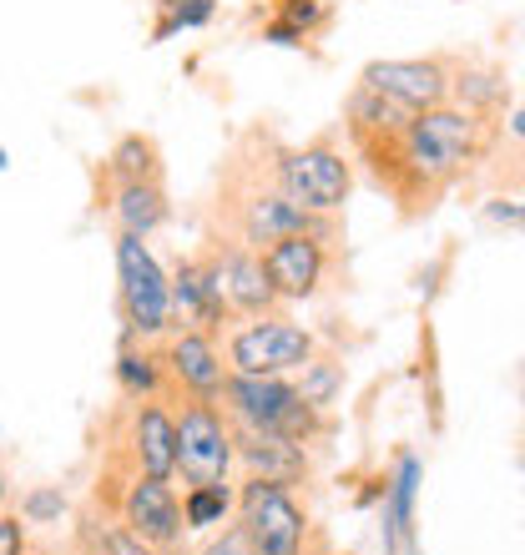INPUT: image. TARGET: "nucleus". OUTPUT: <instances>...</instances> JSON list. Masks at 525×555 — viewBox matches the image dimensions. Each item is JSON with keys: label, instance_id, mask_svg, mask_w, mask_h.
<instances>
[{"label": "nucleus", "instance_id": "9b49d317", "mask_svg": "<svg viewBox=\"0 0 525 555\" xmlns=\"http://www.w3.org/2000/svg\"><path fill=\"white\" fill-rule=\"evenodd\" d=\"M203 258L218 268L222 293H228L233 313H243V319H258V313H268V308L278 304L273 283H268V273H262L258 248H243V243H213Z\"/></svg>", "mask_w": 525, "mask_h": 555}, {"label": "nucleus", "instance_id": "f3484780", "mask_svg": "<svg viewBox=\"0 0 525 555\" xmlns=\"http://www.w3.org/2000/svg\"><path fill=\"white\" fill-rule=\"evenodd\" d=\"M414 485H420V460H399V480L389 485V505H384V551H399L414 535Z\"/></svg>", "mask_w": 525, "mask_h": 555}, {"label": "nucleus", "instance_id": "7c9ffc66", "mask_svg": "<svg viewBox=\"0 0 525 555\" xmlns=\"http://www.w3.org/2000/svg\"><path fill=\"white\" fill-rule=\"evenodd\" d=\"M262 41H273V46H304L308 36L298 26H289V21H268V26H262Z\"/></svg>", "mask_w": 525, "mask_h": 555}, {"label": "nucleus", "instance_id": "473e14b6", "mask_svg": "<svg viewBox=\"0 0 525 555\" xmlns=\"http://www.w3.org/2000/svg\"><path fill=\"white\" fill-rule=\"evenodd\" d=\"M177 5H182V0H157V11H162V15H172Z\"/></svg>", "mask_w": 525, "mask_h": 555}, {"label": "nucleus", "instance_id": "9d476101", "mask_svg": "<svg viewBox=\"0 0 525 555\" xmlns=\"http://www.w3.org/2000/svg\"><path fill=\"white\" fill-rule=\"evenodd\" d=\"M157 353H162V364H167V379L182 384V395H197V399H213V404H218L222 379H228V364H222L213 334H203V328H182V334H172Z\"/></svg>", "mask_w": 525, "mask_h": 555}, {"label": "nucleus", "instance_id": "2eb2a0df", "mask_svg": "<svg viewBox=\"0 0 525 555\" xmlns=\"http://www.w3.org/2000/svg\"><path fill=\"white\" fill-rule=\"evenodd\" d=\"M233 454L243 460V465H248V475H258V480H278V485L308 480V454H304V444H293V439L273 435V429H248V424H238Z\"/></svg>", "mask_w": 525, "mask_h": 555}, {"label": "nucleus", "instance_id": "aec40b11", "mask_svg": "<svg viewBox=\"0 0 525 555\" xmlns=\"http://www.w3.org/2000/svg\"><path fill=\"white\" fill-rule=\"evenodd\" d=\"M228 511H233V490H228V485H188V500H182V526L188 530L222 526Z\"/></svg>", "mask_w": 525, "mask_h": 555}, {"label": "nucleus", "instance_id": "cd10ccee", "mask_svg": "<svg viewBox=\"0 0 525 555\" xmlns=\"http://www.w3.org/2000/svg\"><path fill=\"white\" fill-rule=\"evenodd\" d=\"M485 218L500 222V228H515V233H525V203H485Z\"/></svg>", "mask_w": 525, "mask_h": 555}, {"label": "nucleus", "instance_id": "6ab92c4d", "mask_svg": "<svg viewBox=\"0 0 525 555\" xmlns=\"http://www.w3.org/2000/svg\"><path fill=\"white\" fill-rule=\"evenodd\" d=\"M106 177L112 182H162V152L152 137L131 132L112 146V157H106Z\"/></svg>", "mask_w": 525, "mask_h": 555}, {"label": "nucleus", "instance_id": "bb28decb", "mask_svg": "<svg viewBox=\"0 0 525 555\" xmlns=\"http://www.w3.org/2000/svg\"><path fill=\"white\" fill-rule=\"evenodd\" d=\"M0 555H26V526H21V515L0 511Z\"/></svg>", "mask_w": 525, "mask_h": 555}, {"label": "nucleus", "instance_id": "f257e3e1", "mask_svg": "<svg viewBox=\"0 0 525 555\" xmlns=\"http://www.w3.org/2000/svg\"><path fill=\"white\" fill-rule=\"evenodd\" d=\"M344 127L374 188L389 192L405 218H430L439 197L496 146V132L481 112H465V106L414 112L364 81L344 106Z\"/></svg>", "mask_w": 525, "mask_h": 555}, {"label": "nucleus", "instance_id": "f704fd0d", "mask_svg": "<svg viewBox=\"0 0 525 555\" xmlns=\"http://www.w3.org/2000/svg\"><path fill=\"white\" fill-rule=\"evenodd\" d=\"M0 167H5V152H0Z\"/></svg>", "mask_w": 525, "mask_h": 555}, {"label": "nucleus", "instance_id": "b1692460", "mask_svg": "<svg viewBox=\"0 0 525 555\" xmlns=\"http://www.w3.org/2000/svg\"><path fill=\"white\" fill-rule=\"evenodd\" d=\"M273 11H278V21H289V26H298L304 36H313V30H323L329 26V5L323 0H273Z\"/></svg>", "mask_w": 525, "mask_h": 555}, {"label": "nucleus", "instance_id": "c85d7f7f", "mask_svg": "<svg viewBox=\"0 0 525 555\" xmlns=\"http://www.w3.org/2000/svg\"><path fill=\"white\" fill-rule=\"evenodd\" d=\"M203 555H253V545H248V535H243V526H233V530H222Z\"/></svg>", "mask_w": 525, "mask_h": 555}, {"label": "nucleus", "instance_id": "c756f323", "mask_svg": "<svg viewBox=\"0 0 525 555\" xmlns=\"http://www.w3.org/2000/svg\"><path fill=\"white\" fill-rule=\"evenodd\" d=\"M500 188H515V192H525V146L521 152H511V157H500Z\"/></svg>", "mask_w": 525, "mask_h": 555}, {"label": "nucleus", "instance_id": "dca6fc26", "mask_svg": "<svg viewBox=\"0 0 525 555\" xmlns=\"http://www.w3.org/2000/svg\"><path fill=\"white\" fill-rule=\"evenodd\" d=\"M112 212H117L121 233H157L162 222L172 218V207H167V192H162V182H112Z\"/></svg>", "mask_w": 525, "mask_h": 555}, {"label": "nucleus", "instance_id": "72a5a7b5", "mask_svg": "<svg viewBox=\"0 0 525 555\" xmlns=\"http://www.w3.org/2000/svg\"><path fill=\"white\" fill-rule=\"evenodd\" d=\"M0 511H5V469H0Z\"/></svg>", "mask_w": 525, "mask_h": 555}, {"label": "nucleus", "instance_id": "0eeeda50", "mask_svg": "<svg viewBox=\"0 0 525 555\" xmlns=\"http://www.w3.org/2000/svg\"><path fill=\"white\" fill-rule=\"evenodd\" d=\"M258 258H262V273H268V283H273V293H278V304H304V298H313L323 273H329V243H323V237H308V233L278 237V243H268V248L258 253Z\"/></svg>", "mask_w": 525, "mask_h": 555}, {"label": "nucleus", "instance_id": "f8f14e48", "mask_svg": "<svg viewBox=\"0 0 525 555\" xmlns=\"http://www.w3.org/2000/svg\"><path fill=\"white\" fill-rule=\"evenodd\" d=\"M298 389H293L283 374H228L222 379V414L238 424H248V429H273L278 414L289 410Z\"/></svg>", "mask_w": 525, "mask_h": 555}, {"label": "nucleus", "instance_id": "412c9836", "mask_svg": "<svg viewBox=\"0 0 525 555\" xmlns=\"http://www.w3.org/2000/svg\"><path fill=\"white\" fill-rule=\"evenodd\" d=\"M298 374H304V379L293 384V389H298V399H304V404H313V410H329V404H334V395H338V384H344V369H338L334 359H308Z\"/></svg>", "mask_w": 525, "mask_h": 555}, {"label": "nucleus", "instance_id": "39448f33", "mask_svg": "<svg viewBox=\"0 0 525 555\" xmlns=\"http://www.w3.org/2000/svg\"><path fill=\"white\" fill-rule=\"evenodd\" d=\"M238 526L248 535L253 555H304V511L293 505L289 485L248 475L238 495Z\"/></svg>", "mask_w": 525, "mask_h": 555}, {"label": "nucleus", "instance_id": "7ed1b4c3", "mask_svg": "<svg viewBox=\"0 0 525 555\" xmlns=\"http://www.w3.org/2000/svg\"><path fill=\"white\" fill-rule=\"evenodd\" d=\"M117 278H121V319H127V338H157L172 328V283L162 273L137 233L117 237Z\"/></svg>", "mask_w": 525, "mask_h": 555}, {"label": "nucleus", "instance_id": "a878e982", "mask_svg": "<svg viewBox=\"0 0 525 555\" xmlns=\"http://www.w3.org/2000/svg\"><path fill=\"white\" fill-rule=\"evenodd\" d=\"M102 555H157L142 535H131L127 526H106L102 530Z\"/></svg>", "mask_w": 525, "mask_h": 555}, {"label": "nucleus", "instance_id": "4468645a", "mask_svg": "<svg viewBox=\"0 0 525 555\" xmlns=\"http://www.w3.org/2000/svg\"><path fill=\"white\" fill-rule=\"evenodd\" d=\"M172 283V308L177 313H188L203 334L222 328V323H233V304H228V293H222V278L218 268L207 263V258H188V263H177V273L167 278Z\"/></svg>", "mask_w": 525, "mask_h": 555}, {"label": "nucleus", "instance_id": "2f4dec72", "mask_svg": "<svg viewBox=\"0 0 525 555\" xmlns=\"http://www.w3.org/2000/svg\"><path fill=\"white\" fill-rule=\"evenodd\" d=\"M511 137H521V142H525V106H521V112H515V117H511Z\"/></svg>", "mask_w": 525, "mask_h": 555}, {"label": "nucleus", "instance_id": "a211bd4d", "mask_svg": "<svg viewBox=\"0 0 525 555\" xmlns=\"http://www.w3.org/2000/svg\"><path fill=\"white\" fill-rule=\"evenodd\" d=\"M117 384L127 399H162L167 389V364H162L157 349H137V344H121V359H117Z\"/></svg>", "mask_w": 525, "mask_h": 555}, {"label": "nucleus", "instance_id": "20e7f679", "mask_svg": "<svg viewBox=\"0 0 525 555\" xmlns=\"http://www.w3.org/2000/svg\"><path fill=\"white\" fill-rule=\"evenodd\" d=\"M308 359H313V334L278 313H258L228 338V374H298Z\"/></svg>", "mask_w": 525, "mask_h": 555}, {"label": "nucleus", "instance_id": "393cba45", "mask_svg": "<svg viewBox=\"0 0 525 555\" xmlns=\"http://www.w3.org/2000/svg\"><path fill=\"white\" fill-rule=\"evenodd\" d=\"M61 515H66V495H61V490H30V495L21 500V520H26V526H56Z\"/></svg>", "mask_w": 525, "mask_h": 555}, {"label": "nucleus", "instance_id": "5701e85b", "mask_svg": "<svg viewBox=\"0 0 525 555\" xmlns=\"http://www.w3.org/2000/svg\"><path fill=\"white\" fill-rule=\"evenodd\" d=\"M213 11H218V0H182L172 15H162L157 26H152V41H167V36H177V30H197L213 21Z\"/></svg>", "mask_w": 525, "mask_h": 555}, {"label": "nucleus", "instance_id": "4be33fe9", "mask_svg": "<svg viewBox=\"0 0 525 555\" xmlns=\"http://www.w3.org/2000/svg\"><path fill=\"white\" fill-rule=\"evenodd\" d=\"M450 91H460L465 112H481V117H490V112L500 106V96H505V81H500L496 72H460V81L450 76Z\"/></svg>", "mask_w": 525, "mask_h": 555}, {"label": "nucleus", "instance_id": "1a4fd4ad", "mask_svg": "<svg viewBox=\"0 0 525 555\" xmlns=\"http://www.w3.org/2000/svg\"><path fill=\"white\" fill-rule=\"evenodd\" d=\"M359 81L394 96V102L414 106V112H424V106H445V96H450V61H439V56L369 61Z\"/></svg>", "mask_w": 525, "mask_h": 555}, {"label": "nucleus", "instance_id": "ddd939ff", "mask_svg": "<svg viewBox=\"0 0 525 555\" xmlns=\"http://www.w3.org/2000/svg\"><path fill=\"white\" fill-rule=\"evenodd\" d=\"M127 450L137 475H152V480H172L177 475V420L162 410V399H137Z\"/></svg>", "mask_w": 525, "mask_h": 555}, {"label": "nucleus", "instance_id": "6e6552de", "mask_svg": "<svg viewBox=\"0 0 525 555\" xmlns=\"http://www.w3.org/2000/svg\"><path fill=\"white\" fill-rule=\"evenodd\" d=\"M121 526L131 535H142L152 551H177L182 545V505H177L172 485L152 480V475H137L121 495Z\"/></svg>", "mask_w": 525, "mask_h": 555}, {"label": "nucleus", "instance_id": "423d86ee", "mask_svg": "<svg viewBox=\"0 0 525 555\" xmlns=\"http://www.w3.org/2000/svg\"><path fill=\"white\" fill-rule=\"evenodd\" d=\"M228 465H233V429L218 414L213 399L188 395L182 414H177V469L188 485H228Z\"/></svg>", "mask_w": 525, "mask_h": 555}, {"label": "nucleus", "instance_id": "f03ea898", "mask_svg": "<svg viewBox=\"0 0 525 555\" xmlns=\"http://www.w3.org/2000/svg\"><path fill=\"white\" fill-rule=\"evenodd\" d=\"M273 177L293 203L308 207V212H323V218H334L354 192V172H349V162H344V152H338L334 142L278 146L273 152Z\"/></svg>", "mask_w": 525, "mask_h": 555}]
</instances>
